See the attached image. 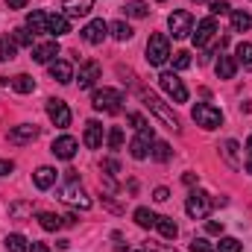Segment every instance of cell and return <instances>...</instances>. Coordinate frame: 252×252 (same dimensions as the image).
<instances>
[{
  "instance_id": "obj_1",
  "label": "cell",
  "mask_w": 252,
  "mask_h": 252,
  "mask_svg": "<svg viewBox=\"0 0 252 252\" xmlns=\"http://www.w3.org/2000/svg\"><path fill=\"white\" fill-rule=\"evenodd\" d=\"M121 103H124V94L118 88H97L94 97H91V106L97 112H106V115H118Z\"/></svg>"
},
{
  "instance_id": "obj_2",
  "label": "cell",
  "mask_w": 252,
  "mask_h": 252,
  "mask_svg": "<svg viewBox=\"0 0 252 252\" xmlns=\"http://www.w3.org/2000/svg\"><path fill=\"white\" fill-rule=\"evenodd\" d=\"M141 100H144V106H147L150 112H156V115L164 121V126H167L170 132H182L179 118H176V115H173V112H170V109H167V106H164V103H161L156 94H153V91H141Z\"/></svg>"
},
{
  "instance_id": "obj_3",
  "label": "cell",
  "mask_w": 252,
  "mask_h": 252,
  "mask_svg": "<svg viewBox=\"0 0 252 252\" xmlns=\"http://www.w3.org/2000/svg\"><path fill=\"white\" fill-rule=\"evenodd\" d=\"M167 59H170V38H167L164 32L150 35V41H147V62L156 64V67H161Z\"/></svg>"
},
{
  "instance_id": "obj_4",
  "label": "cell",
  "mask_w": 252,
  "mask_h": 252,
  "mask_svg": "<svg viewBox=\"0 0 252 252\" xmlns=\"http://www.w3.org/2000/svg\"><path fill=\"white\" fill-rule=\"evenodd\" d=\"M190 118H193V124L202 126V129H217V126L223 124V112L214 109L211 103H196L190 109Z\"/></svg>"
},
{
  "instance_id": "obj_5",
  "label": "cell",
  "mask_w": 252,
  "mask_h": 252,
  "mask_svg": "<svg viewBox=\"0 0 252 252\" xmlns=\"http://www.w3.org/2000/svg\"><path fill=\"white\" fill-rule=\"evenodd\" d=\"M158 85H161V91H164L167 97H173V103H188V88H185V82H182L173 70H164V73L158 76Z\"/></svg>"
},
{
  "instance_id": "obj_6",
  "label": "cell",
  "mask_w": 252,
  "mask_h": 252,
  "mask_svg": "<svg viewBox=\"0 0 252 252\" xmlns=\"http://www.w3.org/2000/svg\"><path fill=\"white\" fill-rule=\"evenodd\" d=\"M211 205H214V199L205 190H190L188 202H185V211H188V217H193V220H205L208 211H211Z\"/></svg>"
},
{
  "instance_id": "obj_7",
  "label": "cell",
  "mask_w": 252,
  "mask_h": 252,
  "mask_svg": "<svg viewBox=\"0 0 252 252\" xmlns=\"http://www.w3.org/2000/svg\"><path fill=\"white\" fill-rule=\"evenodd\" d=\"M59 199L67 202V205H73V208H82V211L91 208V196L79 188V182H67L64 188H59Z\"/></svg>"
},
{
  "instance_id": "obj_8",
  "label": "cell",
  "mask_w": 252,
  "mask_h": 252,
  "mask_svg": "<svg viewBox=\"0 0 252 252\" xmlns=\"http://www.w3.org/2000/svg\"><path fill=\"white\" fill-rule=\"evenodd\" d=\"M167 27H170V35L173 38H188L190 32H193V15L185 12V9H179V12H173L167 18Z\"/></svg>"
},
{
  "instance_id": "obj_9",
  "label": "cell",
  "mask_w": 252,
  "mask_h": 252,
  "mask_svg": "<svg viewBox=\"0 0 252 252\" xmlns=\"http://www.w3.org/2000/svg\"><path fill=\"white\" fill-rule=\"evenodd\" d=\"M47 118L53 121V126L67 129V126H70V109H67V103H64V100H56V97H50V100H47Z\"/></svg>"
},
{
  "instance_id": "obj_10",
  "label": "cell",
  "mask_w": 252,
  "mask_h": 252,
  "mask_svg": "<svg viewBox=\"0 0 252 252\" xmlns=\"http://www.w3.org/2000/svg\"><path fill=\"white\" fill-rule=\"evenodd\" d=\"M106 35H109V24L103 18H94L82 27V41H88V44H103Z\"/></svg>"
},
{
  "instance_id": "obj_11",
  "label": "cell",
  "mask_w": 252,
  "mask_h": 252,
  "mask_svg": "<svg viewBox=\"0 0 252 252\" xmlns=\"http://www.w3.org/2000/svg\"><path fill=\"white\" fill-rule=\"evenodd\" d=\"M150 144H153V126L144 129V132H138V138L129 141V153H132V158L144 161V158L150 156Z\"/></svg>"
},
{
  "instance_id": "obj_12",
  "label": "cell",
  "mask_w": 252,
  "mask_h": 252,
  "mask_svg": "<svg viewBox=\"0 0 252 252\" xmlns=\"http://www.w3.org/2000/svg\"><path fill=\"white\" fill-rule=\"evenodd\" d=\"M100 73H103V67L88 59V62L79 64V76H73V79L79 82V88H94V85H97V79H100Z\"/></svg>"
},
{
  "instance_id": "obj_13",
  "label": "cell",
  "mask_w": 252,
  "mask_h": 252,
  "mask_svg": "<svg viewBox=\"0 0 252 252\" xmlns=\"http://www.w3.org/2000/svg\"><path fill=\"white\" fill-rule=\"evenodd\" d=\"M76 150H79V144H76V138H70V135L56 138L53 147H50V153H53L56 158H62V161H70V158L76 156Z\"/></svg>"
},
{
  "instance_id": "obj_14",
  "label": "cell",
  "mask_w": 252,
  "mask_h": 252,
  "mask_svg": "<svg viewBox=\"0 0 252 252\" xmlns=\"http://www.w3.org/2000/svg\"><path fill=\"white\" fill-rule=\"evenodd\" d=\"M38 138V126L35 124H21L15 126V129H9V144H32Z\"/></svg>"
},
{
  "instance_id": "obj_15",
  "label": "cell",
  "mask_w": 252,
  "mask_h": 252,
  "mask_svg": "<svg viewBox=\"0 0 252 252\" xmlns=\"http://www.w3.org/2000/svg\"><path fill=\"white\" fill-rule=\"evenodd\" d=\"M214 35H217V21H214V18H202V21L196 24V32H193V44H196V47H205Z\"/></svg>"
},
{
  "instance_id": "obj_16",
  "label": "cell",
  "mask_w": 252,
  "mask_h": 252,
  "mask_svg": "<svg viewBox=\"0 0 252 252\" xmlns=\"http://www.w3.org/2000/svg\"><path fill=\"white\" fill-rule=\"evenodd\" d=\"M56 56H59V41H44V44H35L32 47V59L38 64L56 62Z\"/></svg>"
},
{
  "instance_id": "obj_17",
  "label": "cell",
  "mask_w": 252,
  "mask_h": 252,
  "mask_svg": "<svg viewBox=\"0 0 252 252\" xmlns=\"http://www.w3.org/2000/svg\"><path fill=\"white\" fill-rule=\"evenodd\" d=\"M82 141H85L88 150H100V147H103V124H100V121H88Z\"/></svg>"
},
{
  "instance_id": "obj_18",
  "label": "cell",
  "mask_w": 252,
  "mask_h": 252,
  "mask_svg": "<svg viewBox=\"0 0 252 252\" xmlns=\"http://www.w3.org/2000/svg\"><path fill=\"white\" fill-rule=\"evenodd\" d=\"M62 9H64V18H67V21H70V18H85V15L94 9V0H64Z\"/></svg>"
},
{
  "instance_id": "obj_19",
  "label": "cell",
  "mask_w": 252,
  "mask_h": 252,
  "mask_svg": "<svg viewBox=\"0 0 252 252\" xmlns=\"http://www.w3.org/2000/svg\"><path fill=\"white\" fill-rule=\"evenodd\" d=\"M50 76L59 85H67V82H73V67H70V62H64V59H56V62H50Z\"/></svg>"
},
{
  "instance_id": "obj_20",
  "label": "cell",
  "mask_w": 252,
  "mask_h": 252,
  "mask_svg": "<svg viewBox=\"0 0 252 252\" xmlns=\"http://www.w3.org/2000/svg\"><path fill=\"white\" fill-rule=\"evenodd\" d=\"M47 32L53 35V38H59V35H67L70 32V21L64 18V15H47Z\"/></svg>"
},
{
  "instance_id": "obj_21",
  "label": "cell",
  "mask_w": 252,
  "mask_h": 252,
  "mask_svg": "<svg viewBox=\"0 0 252 252\" xmlns=\"http://www.w3.org/2000/svg\"><path fill=\"white\" fill-rule=\"evenodd\" d=\"M27 30H30L32 35H41V32H47V12H41V9L30 12V15H27Z\"/></svg>"
},
{
  "instance_id": "obj_22",
  "label": "cell",
  "mask_w": 252,
  "mask_h": 252,
  "mask_svg": "<svg viewBox=\"0 0 252 252\" xmlns=\"http://www.w3.org/2000/svg\"><path fill=\"white\" fill-rule=\"evenodd\" d=\"M32 179H35V188H38V190H47V188H53V185H56V170L44 164V167H38V170L32 173Z\"/></svg>"
},
{
  "instance_id": "obj_23",
  "label": "cell",
  "mask_w": 252,
  "mask_h": 252,
  "mask_svg": "<svg viewBox=\"0 0 252 252\" xmlns=\"http://www.w3.org/2000/svg\"><path fill=\"white\" fill-rule=\"evenodd\" d=\"M38 223H41L44 232H59V229L64 226V217L53 214V211H41V214H38Z\"/></svg>"
},
{
  "instance_id": "obj_24",
  "label": "cell",
  "mask_w": 252,
  "mask_h": 252,
  "mask_svg": "<svg viewBox=\"0 0 252 252\" xmlns=\"http://www.w3.org/2000/svg\"><path fill=\"white\" fill-rule=\"evenodd\" d=\"M18 94H32L35 91V79L30 76V73H18V76H12V82H9Z\"/></svg>"
},
{
  "instance_id": "obj_25",
  "label": "cell",
  "mask_w": 252,
  "mask_h": 252,
  "mask_svg": "<svg viewBox=\"0 0 252 252\" xmlns=\"http://www.w3.org/2000/svg\"><path fill=\"white\" fill-rule=\"evenodd\" d=\"M235 73H238L235 56H220V62H217V76H220V79H232Z\"/></svg>"
},
{
  "instance_id": "obj_26",
  "label": "cell",
  "mask_w": 252,
  "mask_h": 252,
  "mask_svg": "<svg viewBox=\"0 0 252 252\" xmlns=\"http://www.w3.org/2000/svg\"><path fill=\"white\" fill-rule=\"evenodd\" d=\"M156 229H158L161 238H167V241H173V238L179 235V226L173 223V217H158V220H156Z\"/></svg>"
},
{
  "instance_id": "obj_27",
  "label": "cell",
  "mask_w": 252,
  "mask_h": 252,
  "mask_svg": "<svg viewBox=\"0 0 252 252\" xmlns=\"http://www.w3.org/2000/svg\"><path fill=\"white\" fill-rule=\"evenodd\" d=\"M18 53V44L12 41V35H0V62H12Z\"/></svg>"
},
{
  "instance_id": "obj_28",
  "label": "cell",
  "mask_w": 252,
  "mask_h": 252,
  "mask_svg": "<svg viewBox=\"0 0 252 252\" xmlns=\"http://www.w3.org/2000/svg\"><path fill=\"white\" fill-rule=\"evenodd\" d=\"M235 56H238L235 62L244 64V70H252V44H250V41H241V44H238V50H235Z\"/></svg>"
},
{
  "instance_id": "obj_29",
  "label": "cell",
  "mask_w": 252,
  "mask_h": 252,
  "mask_svg": "<svg viewBox=\"0 0 252 252\" xmlns=\"http://www.w3.org/2000/svg\"><path fill=\"white\" fill-rule=\"evenodd\" d=\"M156 220H158V214H153L150 208H135V223H138L141 229H153Z\"/></svg>"
},
{
  "instance_id": "obj_30",
  "label": "cell",
  "mask_w": 252,
  "mask_h": 252,
  "mask_svg": "<svg viewBox=\"0 0 252 252\" xmlns=\"http://www.w3.org/2000/svg\"><path fill=\"white\" fill-rule=\"evenodd\" d=\"M109 32H112V35H115L118 41H129L135 30H132V27H129L126 21H115V24H109Z\"/></svg>"
},
{
  "instance_id": "obj_31",
  "label": "cell",
  "mask_w": 252,
  "mask_h": 252,
  "mask_svg": "<svg viewBox=\"0 0 252 252\" xmlns=\"http://www.w3.org/2000/svg\"><path fill=\"white\" fill-rule=\"evenodd\" d=\"M124 12H126V18H147L150 15V6L144 0H132V3L124 6Z\"/></svg>"
},
{
  "instance_id": "obj_32",
  "label": "cell",
  "mask_w": 252,
  "mask_h": 252,
  "mask_svg": "<svg viewBox=\"0 0 252 252\" xmlns=\"http://www.w3.org/2000/svg\"><path fill=\"white\" fill-rule=\"evenodd\" d=\"M250 27H252L250 12H232V30H235V32H247Z\"/></svg>"
},
{
  "instance_id": "obj_33",
  "label": "cell",
  "mask_w": 252,
  "mask_h": 252,
  "mask_svg": "<svg viewBox=\"0 0 252 252\" xmlns=\"http://www.w3.org/2000/svg\"><path fill=\"white\" fill-rule=\"evenodd\" d=\"M6 252H30V244H27V238L24 235H9L6 238Z\"/></svg>"
},
{
  "instance_id": "obj_34",
  "label": "cell",
  "mask_w": 252,
  "mask_h": 252,
  "mask_svg": "<svg viewBox=\"0 0 252 252\" xmlns=\"http://www.w3.org/2000/svg\"><path fill=\"white\" fill-rule=\"evenodd\" d=\"M12 41L18 47H32V32L27 27H18V30H12Z\"/></svg>"
},
{
  "instance_id": "obj_35",
  "label": "cell",
  "mask_w": 252,
  "mask_h": 252,
  "mask_svg": "<svg viewBox=\"0 0 252 252\" xmlns=\"http://www.w3.org/2000/svg\"><path fill=\"white\" fill-rule=\"evenodd\" d=\"M170 156H173V150H170L167 141H156L153 144V158L156 161H170Z\"/></svg>"
},
{
  "instance_id": "obj_36",
  "label": "cell",
  "mask_w": 252,
  "mask_h": 252,
  "mask_svg": "<svg viewBox=\"0 0 252 252\" xmlns=\"http://www.w3.org/2000/svg\"><path fill=\"white\" fill-rule=\"evenodd\" d=\"M223 156H226V161L232 164V167H241L244 161L238 158V141H226L223 144Z\"/></svg>"
},
{
  "instance_id": "obj_37",
  "label": "cell",
  "mask_w": 252,
  "mask_h": 252,
  "mask_svg": "<svg viewBox=\"0 0 252 252\" xmlns=\"http://www.w3.org/2000/svg\"><path fill=\"white\" fill-rule=\"evenodd\" d=\"M32 211V202H15V205H9V217L12 220H21L24 214H30Z\"/></svg>"
},
{
  "instance_id": "obj_38",
  "label": "cell",
  "mask_w": 252,
  "mask_h": 252,
  "mask_svg": "<svg viewBox=\"0 0 252 252\" xmlns=\"http://www.w3.org/2000/svg\"><path fill=\"white\" fill-rule=\"evenodd\" d=\"M109 147H112V150H121V147H124V129H121V126H112V129H109Z\"/></svg>"
},
{
  "instance_id": "obj_39",
  "label": "cell",
  "mask_w": 252,
  "mask_h": 252,
  "mask_svg": "<svg viewBox=\"0 0 252 252\" xmlns=\"http://www.w3.org/2000/svg\"><path fill=\"white\" fill-rule=\"evenodd\" d=\"M217 252H241V241L238 238H220Z\"/></svg>"
},
{
  "instance_id": "obj_40",
  "label": "cell",
  "mask_w": 252,
  "mask_h": 252,
  "mask_svg": "<svg viewBox=\"0 0 252 252\" xmlns=\"http://www.w3.org/2000/svg\"><path fill=\"white\" fill-rule=\"evenodd\" d=\"M190 252H217V247H211L208 238H193L190 241Z\"/></svg>"
},
{
  "instance_id": "obj_41",
  "label": "cell",
  "mask_w": 252,
  "mask_h": 252,
  "mask_svg": "<svg viewBox=\"0 0 252 252\" xmlns=\"http://www.w3.org/2000/svg\"><path fill=\"white\" fill-rule=\"evenodd\" d=\"M173 67H176V70H188L190 67V53L188 50H179V53L173 56Z\"/></svg>"
},
{
  "instance_id": "obj_42",
  "label": "cell",
  "mask_w": 252,
  "mask_h": 252,
  "mask_svg": "<svg viewBox=\"0 0 252 252\" xmlns=\"http://www.w3.org/2000/svg\"><path fill=\"white\" fill-rule=\"evenodd\" d=\"M100 167H103L106 176H118V173H121V161H118V158H103Z\"/></svg>"
},
{
  "instance_id": "obj_43",
  "label": "cell",
  "mask_w": 252,
  "mask_h": 252,
  "mask_svg": "<svg viewBox=\"0 0 252 252\" xmlns=\"http://www.w3.org/2000/svg\"><path fill=\"white\" fill-rule=\"evenodd\" d=\"M208 6H211V15H226V12H232V3H229V0H211Z\"/></svg>"
},
{
  "instance_id": "obj_44",
  "label": "cell",
  "mask_w": 252,
  "mask_h": 252,
  "mask_svg": "<svg viewBox=\"0 0 252 252\" xmlns=\"http://www.w3.org/2000/svg\"><path fill=\"white\" fill-rule=\"evenodd\" d=\"M129 124L135 126L138 132H144V129H150V124L144 121V115H138V112H135V115H129Z\"/></svg>"
},
{
  "instance_id": "obj_45",
  "label": "cell",
  "mask_w": 252,
  "mask_h": 252,
  "mask_svg": "<svg viewBox=\"0 0 252 252\" xmlns=\"http://www.w3.org/2000/svg\"><path fill=\"white\" fill-rule=\"evenodd\" d=\"M153 199H156V202H167V199H170V190L167 188H156L153 190Z\"/></svg>"
},
{
  "instance_id": "obj_46",
  "label": "cell",
  "mask_w": 252,
  "mask_h": 252,
  "mask_svg": "<svg viewBox=\"0 0 252 252\" xmlns=\"http://www.w3.org/2000/svg\"><path fill=\"white\" fill-rule=\"evenodd\" d=\"M205 232H208V235H223V223L208 220V223H205Z\"/></svg>"
},
{
  "instance_id": "obj_47",
  "label": "cell",
  "mask_w": 252,
  "mask_h": 252,
  "mask_svg": "<svg viewBox=\"0 0 252 252\" xmlns=\"http://www.w3.org/2000/svg\"><path fill=\"white\" fill-rule=\"evenodd\" d=\"M12 170H15V164H12V161H6V158H0V176H9Z\"/></svg>"
},
{
  "instance_id": "obj_48",
  "label": "cell",
  "mask_w": 252,
  "mask_h": 252,
  "mask_svg": "<svg viewBox=\"0 0 252 252\" xmlns=\"http://www.w3.org/2000/svg\"><path fill=\"white\" fill-rule=\"evenodd\" d=\"M30 252H50V247L41 244V241H32V244H30Z\"/></svg>"
},
{
  "instance_id": "obj_49",
  "label": "cell",
  "mask_w": 252,
  "mask_h": 252,
  "mask_svg": "<svg viewBox=\"0 0 252 252\" xmlns=\"http://www.w3.org/2000/svg\"><path fill=\"white\" fill-rule=\"evenodd\" d=\"M6 6H9V9H24L27 0H6Z\"/></svg>"
},
{
  "instance_id": "obj_50",
  "label": "cell",
  "mask_w": 252,
  "mask_h": 252,
  "mask_svg": "<svg viewBox=\"0 0 252 252\" xmlns=\"http://www.w3.org/2000/svg\"><path fill=\"white\" fill-rule=\"evenodd\" d=\"M182 182H185V185H196V173H185V176H182Z\"/></svg>"
},
{
  "instance_id": "obj_51",
  "label": "cell",
  "mask_w": 252,
  "mask_h": 252,
  "mask_svg": "<svg viewBox=\"0 0 252 252\" xmlns=\"http://www.w3.org/2000/svg\"><path fill=\"white\" fill-rule=\"evenodd\" d=\"M247 173H252V153H250V158H247Z\"/></svg>"
},
{
  "instance_id": "obj_52",
  "label": "cell",
  "mask_w": 252,
  "mask_h": 252,
  "mask_svg": "<svg viewBox=\"0 0 252 252\" xmlns=\"http://www.w3.org/2000/svg\"><path fill=\"white\" fill-rule=\"evenodd\" d=\"M247 150H250V153H252V135H250V138H247Z\"/></svg>"
},
{
  "instance_id": "obj_53",
  "label": "cell",
  "mask_w": 252,
  "mask_h": 252,
  "mask_svg": "<svg viewBox=\"0 0 252 252\" xmlns=\"http://www.w3.org/2000/svg\"><path fill=\"white\" fill-rule=\"evenodd\" d=\"M164 252H176V250H164Z\"/></svg>"
},
{
  "instance_id": "obj_54",
  "label": "cell",
  "mask_w": 252,
  "mask_h": 252,
  "mask_svg": "<svg viewBox=\"0 0 252 252\" xmlns=\"http://www.w3.org/2000/svg\"><path fill=\"white\" fill-rule=\"evenodd\" d=\"M196 3H202V0H196Z\"/></svg>"
},
{
  "instance_id": "obj_55",
  "label": "cell",
  "mask_w": 252,
  "mask_h": 252,
  "mask_svg": "<svg viewBox=\"0 0 252 252\" xmlns=\"http://www.w3.org/2000/svg\"><path fill=\"white\" fill-rule=\"evenodd\" d=\"M144 252H150V250H144Z\"/></svg>"
},
{
  "instance_id": "obj_56",
  "label": "cell",
  "mask_w": 252,
  "mask_h": 252,
  "mask_svg": "<svg viewBox=\"0 0 252 252\" xmlns=\"http://www.w3.org/2000/svg\"><path fill=\"white\" fill-rule=\"evenodd\" d=\"M158 3H161V0H158Z\"/></svg>"
}]
</instances>
